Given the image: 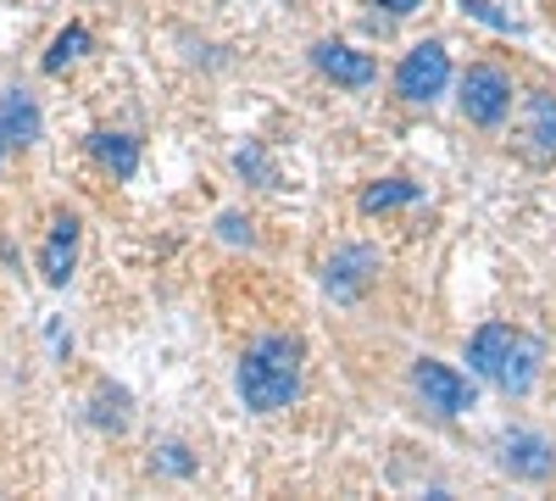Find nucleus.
Returning <instances> with one entry per match:
<instances>
[{
	"label": "nucleus",
	"instance_id": "nucleus-1",
	"mask_svg": "<svg viewBox=\"0 0 556 501\" xmlns=\"http://www.w3.org/2000/svg\"><path fill=\"white\" fill-rule=\"evenodd\" d=\"M301 368H306V346L295 335H262L235 368V390L251 413H285L301 396Z\"/></svg>",
	"mask_w": 556,
	"mask_h": 501
},
{
	"label": "nucleus",
	"instance_id": "nucleus-2",
	"mask_svg": "<svg viewBox=\"0 0 556 501\" xmlns=\"http://www.w3.org/2000/svg\"><path fill=\"white\" fill-rule=\"evenodd\" d=\"M456 107L473 128H501L506 112H513V73L495 62H473L456 84Z\"/></svg>",
	"mask_w": 556,
	"mask_h": 501
},
{
	"label": "nucleus",
	"instance_id": "nucleus-3",
	"mask_svg": "<svg viewBox=\"0 0 556 501\" xmlns=\"http://www.w3.org/2000/svg\"><path fill=\"white\" fill-rule=\"evenodd\" d=\"M445 84H451V51L440 39L412 45V51L395 62V96L406 107H429L434 96H445Z\"/></svg>",
	"mask_w": 556,
	"mask_h": 501
},
{
	"label": "nucleus",
	"instance_id": "nucleus-4",
	"mask_svg": "<svg viewBox=\"0 0 556 501\" xmlns=\"http://www.w3.org/2000/svg\"><path fill=\"white\" fill-rule=\"evenodd\" d=\"M412 390H417L424 406H434L440 418H462V413L479 406V390L468 385V374H456L451 362H440V356H417L412 362Z\"/></svg>",
	"mask_w": 556,
	"mask_h": 501
},
{
	"label": "nucleus",
	"instance_id": "nucleus-5",
	"mask_svg": "<svg viewBox=\"0 0 556 501\" xmlns=\"http://www.w3.org/2000/svg\"><path fill=\"white\" fill-rule=\"evenodd\" d=\"M501 468L513 474V479H523V485H545V479L556 474V451H551L545 435L513 429V435L501 440Z\"/></svg>",
	"mask_w": 556,
	"mask_h": 501
},
{
	"label": "nucleus",
	"instance_id": "nucleus-6",
	"mask_svg": "<svg viewBox=\"0 0 556 501\" xmlns=\"http://www.w3.org/2000/svg\"><path fill=\"white\" fill-rule=\"evenodd\" d=\"M312 67H317L323 78H334L340 89H367V84L379 78V62L367 57V51H356V45H345V39L312 45Z\"/></svg>",
	"mask_w": 556,
	"mask_h": 501
},
{
	"label": "nucleus",
	"instance_id": "nucleus-7",
	"mask_svg": "<svg viewBox=\"0 0 556 501\" xmlns=\"http://www.w3.org/2000/svg\"><path fill=\"white\" fill-rule=\"evenodd\" d=\"M540 368H545V346H540L534 335L513 329V340H506V356L495 362V379H490V385H501V396H529L534 379H540Z\"/></svg>",
	"mask_w": 556,
	"mask_h": 501
},
{
	"label": "nucleus",
	"instance_id": "nucleus-8",
	"mask_svg": "<svg viewBox=\"0 0 556 501\" xmlns=\"http://www.w3.org/2000/svg\"><path fill=\"white\" fill-rule=\"evenodd\" d=\"M73 267H78V217L73 212H56L51 217V235H45L39 246V273H45V285H67L73 279Z\"/></svg>",
	"mask_w": 556,
	"mask_h": 501
},
{
	"label": "nucleus",
	"instance_id": "nucleus-9",
	"mask_svg": "<svg viewBox=\"0 0 556 501\" xmlns=\"http://www.w3.org/2000/svg\"><path fill=\"white\" fill-rule=\"evenodd\" d=\"M374 279H379V251H374V246H345V251L329 262V279H323V285H329L334 301H356Z\"/></svg>",
	"mask_w": 556,
	"mask_h": 501
},
{
	"label": "nucleus",
	"instance_id": "nucleus-10",
	"mask_svg": "<svg viewBox=\"0 0 556 501\" xmlns=\"http://www.w3.org/2000/svg\"><path fill=\"white\" fill-rule=\"evenodd\" d=\"M523 151L534 162L556 156V96L551 89H529L523 96Z\"/></svg>",
	"mask_w": 556,
	"mask_h": 501
},
{
	"label": "nucleus",
	"instance_id": "nucleus-11",
	"mask_svg": "<svg viewBox=\"0 0 556 501\" xmlns=\"http://www.w3.org/2000/svg\"><path fill=\"white\" fill-rule=\"evenodd\" d=\"M89 156H96L112 178H134L139 173V140L134 134H112V128L89 134Z\"/></svg>",
	"mask_w": 556,
	"mask_h": 501
},
{
	"label": "nucleus",
	"instance_id": "nucleus-12",
	"mask_svg": "<svg viewBox=\"0 0 556 501\" xmlns=\"http://www.w3.org/2000/svg\"><path fill=\"white\" fill-rule=\"evenodd\" d=\"M0 128H7V146H34L39 140V107L23 96V89H7V96H0Z\"/></svg>",
	"mask_w": 556,
	"mask_h": 501
},
{
	"label": "nucleus",
	"instance_id": "nucleus-13",
	"mask_svg": "<svg viewBox=\"0 0 556 501\" xmlns=\"http://www.w3.org/2000/svg\"><path fill=\"white\" fill-rule=\"evenodd\" d=\"M506 340H513V324H484L473 340H468V368L479 379H495V362L506 356Z\"/></svg>",
	"mask_w": 556,
	"mask_h": 501
},
{
	"label": "nucleus",
	"instance_id": "nucleus-14",
	"mask_svg": "<svg viewBox=\"0 0 556 501\" xmlns=\"http://www.w3.org/2000/svg\"><path fill=\"white\" fill-rule=\"evenodd\" d=\"M417 196H424V185H412V178H379V185H367V190H362V212H367V217L401 212V206H412Z\"/></svg>",
	"mask_w": 556,
	"mask_h": 501
},
{
	"label": "nucleus",
	"instance_id": "nucleus-15",
	"mask_svg": "<svg viewBox=\"0 0 556 501\" xmlns=\"http://www.w3.org/2000/svg\"><path fill=\"white\" fill-rule=\"evenodd\" d=\"M84 51H89V28H84V23H67V28L51 39V51H45V73H51V78L67 73Z\"/></svg>",
	"mask_w": 556,
	"mask_h": 501
},
{
	"label": "nucleus",
	"instance_id": "nucleus-16",
	"mask_svg": "<svg viewBox=\"0 0 556 501\" xmlns=\"http://www.w3.org/2000/svg\"><path fill=\"white\" fill-rule=\"evenodd\" d=\"M235 167H240V173H256V178H262V185H273V167H267V156H262L256 146H245V151L235 156Z\"/></svg>",
	"mask_w": 556,
	"mask_h": 501
},
{
	"label": "nucleus",
	"instance_id": "nucleus-17",
	"mask_svg": "<svg viewBox=\"0 0 556 501\" xmlns=\"http://www.w3.org/2000/svg\"><path fill=\"white\" fill-rule=\"evenodd\" d=\"M156 463H162V474H178V479H184V474H195V463L184 458V446H162V458H156Z\"/></svg>",
	"mask_w": 556,
	"mask_h": 501
},
{
	"label": "nucleus",
	"instance_id": "nucleus-18",
	"mask_svg": "<svg viewBox=\"0 0 556 501\" xmlns=\"http://www.w3.org/2000/svg\"><path fill=\"white\" fill-rule=\"evenodd\" d=\"M462 7H468V12H473V17H484V23H490V28H501V34H513V17H501V12H495V7H490V0H462Z\"/></svg>",
	"mask_w": 556,
	"mask_h": 501
},
{
	"label": "nucleus",
	"instance_id": "nucleus-19",
	"mask_svg": "<svg viewBox=\"0 0 556 501\" xmlns=\"http://www.w3.org/2000/svg\"><path fill=\"white\" fill-rule=\"evenodd\" d=\"M217 229H223V240H245V246H251V223H245L240 212H223Z\"/></svg>",
	"mask_w": 556,
	"mask_h": 501
},
{
	"label": "nucleus",
	"instance_id": "nucleus-20",
	"mask_svg": "<svg viewBox=\"0 0 556 501\" xmlns=\"http://www.w3.org/2000/svg\"><path fill=\"white\" fill-rule=\"evenodd\" d=\"M379 12H390V17H412L417 7H424V0H374Z\"/></svg>",
	"mask_w": 556,
	"mask_h": 501
},
{
	"label": "nucleus",
	"instance_id": "nucleus-21",
	"mask_svg": "<svg viewBox=\"0 0 556 501\" xmlns=\"http://www.w3.org/2000/svg\"><path fill=\"white\" fill-rule=\"evenodd\" d=\"M0 162H7V128H0Z\"/></svg>",
	"mask_w": 556,
	"mask_h": 501
}]
</instances>
